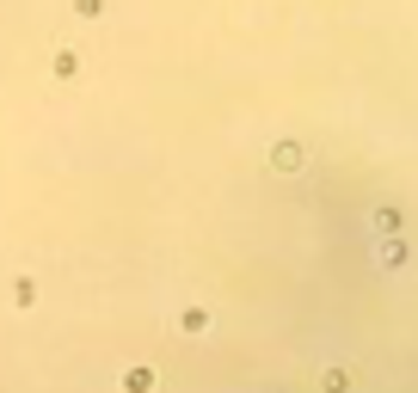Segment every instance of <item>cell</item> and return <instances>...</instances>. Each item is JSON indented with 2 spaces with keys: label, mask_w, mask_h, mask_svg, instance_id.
Wrapping results in <instances>:
<instances>
[{
  "label": "cell",
  "mask_w": 418,
  "mask_h": 393,
  "mask_svg": "<svg viewBox=\"0 0 418 393\" xmlns=\"http://www.w3.org/2000/svg\"><path fill=\"white\" fill-rule=\"evenodd\" d=\"M320 387H326V393H351V381H344V369H326Z\"/></svg>",
  "instance_id": "obj_3"
},
{
  "label": "cell",
  "mask_w": 418,
  "mask_h": 393,
  "mask_svg": "<svg viewBox=\"0 0 418 393\" xmlns=\"http://www.w3.org/2000/svg\"><path fill=\"white\" fill-rule=\"evenodd\" d=\"M148 387H154V375H148V369H129V375H124V393H148Z\"/></svg>",
  "instance_id": "obj_2"
},
{
  "label": "cell",
  "mask_w": 418,
  "mask_h": 393,
  "mask_svg": "<svg viewBox=\"0 0 418 393\" xmlns=\"http://www.w3.org/2000/svg\"><path fill=\"white\" fill-rule=\"evenodd\" d=\"M271 166H277V172H295V166H302V148H295V141H277V148H271Z\"/></svg>",
  "instance_id": "obj_1"
}]
</instances>
